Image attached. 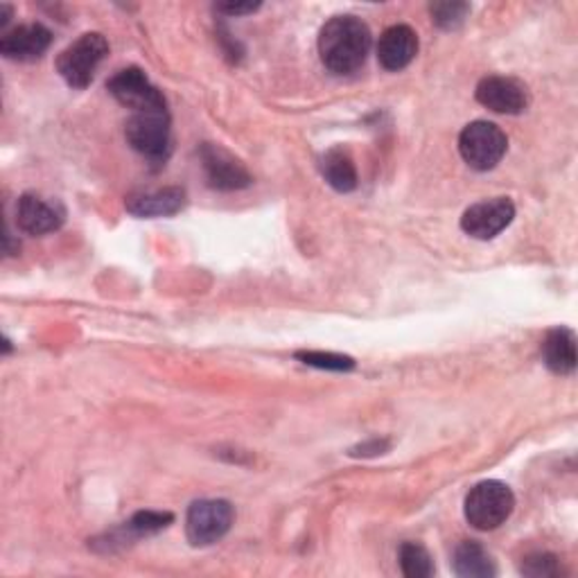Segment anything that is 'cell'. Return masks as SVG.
<instances>
[{
	"mask_svg": "<svg viewBox=\"0 0 578 578\" xmlns=\"http://www.w3.org/2000/svg\"><path fill=\"white\" fill-rule=\"evenodd\" d=\"M371 43V30L362 19L334 17L319 34V55L330 73L351 75L364 66Z\"/></svg>",
	"mask_w": 578,
	"mask_h": 578,
	"instance_id": "cell-1",
	"label": "cell"
},
{
	"mask_svg": "<svg viewBox=\"0 0 578 578\" xmlns=\"http://www.w3.org/2000/svg\"><path fill=\"white\" fill-rule=\"evenodd\" d=\"M513 509V491L497 479L481 481L465 497V520L477 532H495L511 517Z\"/></svg>",
	"mask_w": 578,
	"mask_h": 578,
	"instance_id": "cell-2",
	"label": "cell"
},
{
	"mask_svg": "<svg viewBox=\"0 0 578 578\" xmlns=\"http://www.w3.org/2000/svg\"><path fill=\"white\" fill-rule=\"evenodd\" d=\"M127 142L131 150L152 163H161L170 157L172 150V129L168 109L138 111L127 120L125 127Z\"/></svg>",
	"mask_w": 578,
	"mask_h": 578,
	"instance_id": "cell-3",
	"label": "cell"
},
{
	"mask_svg": "<svg viewBox=\"0 0 578 578\" xmlns=\"http://www.w3.org/2000/svg\"><path fill=\"white\" fill-rule=\"evenodd\" d=\"M109 55V43L100 32L82 34L75 43H71L57 60V71L64 82L73 88H86L98 66Z\"/></svg>",
	"mask_w": 578,
	"mask_h": 578,
	"instance_id": "cell-4",
	"label": "cell"
},
{
	"mask_svg": "<svg viewBox=\"0 0 578 578\" xmlns=\"http://www.w3.org/2000/svg\"><path fill=\"white\" fill-rule=\"evenodd\" d=\"M509 150L506 133L486 120L470 122L459 136V152L463 161L479 172L493 170Z\"/></svg>",
	"mask_w": 578,
	"mask_h": 578,
	"instance_id": "cell-5",
	"label": "cell"
},
{
	"mask_svg": "<svg viewBox=\"0 0 578 578\" xmlns=\"http://www.w3.org/2000/svg\"><path fill=\"white\" fill-rule=\"evenodd\" d=\"M235 511L226 500H200L188 509L185 534L192 547H208L222 540L233 526Z\"/></svg>",
	"mask_w": 578,
	"mask_h": 578,
	"instance_id": "cell-6",
	"label": "cell"
},
{
	"mask_svg": "<svg viewBox=\"0 0 578 578\" xmlns=\"http://www.w3.org/2000/svg\"><path fill=\"white\" fill-rule=\"evenodd\" d=\"M107 88L122 107L131 109L133 114L150 111V109H168L163 93L148 79V75H144L140 68H125L116 73L109 79Z\"/></svg>",
	"mask_w": 578,
	"mask_h": 578,
	"instance_id": "cell-7",
	"label": "cell"
},
{
	"mask_svg": "<svg viewBox=\"0 0 578 578\" xmlns=\"http://www.w3.org/2000/svg\"><path fill=\"white\" fill-rule=\"evenodd\" d=\"M515 217V206L506 197L470 206L461 217V228L474 239L497 237Z\"/></svg>",
	"mask_w": 578,
	"mask_h": 578,
	"instance_id": "cell-8",
	"label": "cell"
},
{
	"mask_svg": "<svg viewBox=\"0 0 578 578\" xmlns=\"http://www.w3.org/2000/svg\"><path fill=\"white\" fill-rule=\"evenodd\" d=\"M477 100L495 114L517 116L526 109L528 95L517 79L491 75L477 84Z\"/></svg>",
	"mask_w": 578,
	"mask_h": 578,
	"instance_id": "cell-9",
	"label": "cell"
},
{
	"mask_svg": "<svg viewBox=\"0 0 578 578\" xmlns=\"http://www.w3.org/2000/svg\"><path fill=\"white\" fill-rule=\"evenodd\" d=\"M64 208L55 202H47L34 192H25L17 206V224L28 235H47L64 224Z\"/></svg>",
	"mask_w": 578,
	"mask_h": 578,
	"instance_id": "cell-10",
	"label": "cell"
},
{
	"mask_svg": "<svg viewBox=\"0 0 578 578\" xmlns=\"http://www.w3.org/2000/svg\"><path fill=\"white\" fill-rule=\"evenodd\" d=\"M202 163L208 179V185L215 190H239L251 183V174L247 168L224 152L217 144H204L202 148Z\"/></svg>",
	"mask_w": 578,
	"mask_h": 578,
	"instance_id": "cell-11",
	"label": "cell"
},
{
	"mask_svg": "<svg viewBox=\"0 0 578 578\" xmlns=\"http://www.w3.org/2000/svg\"><path fill=\"white\" fill-rule=\"evenodd\" d=\"M53 43V34L41 23L19 25L0 39V55L12 62H34Z\"/></svg>",
	"mask_w": 578,
	"mask_h": 578,
	"instance_id": "cell-12",
	"label": "cell"
},
{
	"mask_svg": "<svg viewBox=\"0 0 578 578\" xmlns=\"http://www.w3.org/2000/svg\"><path fill=\"white\" fill-rule=\"evenodd\" d=\"M418 55V36L409 25H392L384 30L377 43V60L384 71L398 73Z\"/></svg>",
	"mask_w": 578,
	"mask_h": 578,
	"instance_id": "cell-13",
	"label": "cell"
},
{
	"mask_svg": "<svg viewBox=\"0 0 578 578\" xmlns=\"http://www.w3.org/2000/svg\"><path fill=\"white\" fill-rule=\"evenodd\" d=\"M185 206V192L181 188H163L152 192H136L127 197V211L136 217H168Z\"/></svg>",
	"mask_w": 578,
	"mask_h": 578,
	"instance_id": "cell-14",
	"label": "cell"
},
{
	"mask_svg": "<svg viewBox=\"0 0 578 578\" xmlns=\"http://www.w3.org/2000/svg\"><path fill=\"white\" fill-rule=\"evenodd\" d=\"M543 357L549 371L569 375L576 368V334L569 328H554L545 336Z\"/></svg>",
	"mask_w": 578,
	"mask_h": 578,
	"instance_id": "cell-15",
	"label": "cell"
},
{
	"mask_svg": "<svg viewBox=\"0 0 578 578\" xmlns=\"http://www.w3.org/2000/svg\"><path fill=\"white\" fill-rule=\"evenodd\" d=\"M321 174L336 192H351L357 188V168L353 163V157L342 150L332 148L321 157Z\"/></svg>",
	"mask_w": 578,
	"mask_h": 578,
	"instance_id": "cell-16",
	"label": "cell"
},
{
	"mask_svg": "<svg viewBox=\"0 0 578 578\" xmlns=\"http://www.w3.org/2000/svg\"><path fill=\"white\" fill-rule=\"evenodd\" d=\"M454 571L463 578H491L495 576V563L479 543H461L454 552Z\"/></svg>",
	"mask_w": 578,
	"mask_h": 578,
	"instance_id": "cell-17",
	"label": "cell"
},
{
	"mask_svg": "<svg viewBox=\"0 0 578 578\" xmlns=\"http://www.w3.org/2000/svg\"><path fill=\"white\" fill-rule=\"evenodd\" d=\"M400 569L407 578H429L434 574V563L429 552L418 543H405L398 552Z\"/></svg>",
	"mask_w": 578,
	"mask_h": 578,
	"instance_id": "cell-18",
	"label": "cell"
},
{
	"mask_svg": "<svg viewBox=\"0 0 578 578\" xmlns=\"http://www.w3.org/2000/svg\"><path fill=\"white\" fill-rule=\"evenodd\" d=\"M172 513H159V511H140L136 513L129 522H125V536L131 538H142V536H152L159 534L161 528L170 526L172 522Z\"/></svg>",
	"mask_w": 578,
	"mask_h": 578,
	"instance_id": "cell-19",
	"label": "cell"
},
{
	"mask_svg": "<svg viewBox=\"0 0 578 578\" xmlns=\"http://www.w3.org/2000/svg\"><path fill=\"white\" fill-rule=\"evenodd\" d=\"M429 12H431L434 23H437L439 28L454 30L465 21L470 6L468 3H434L429 8Z\"/></svg>",
	"mask_w": 578,
	"mask_h": 578,
	"instance_id": "cell-20",
	"label": "cell"
},
{
	"mask_svg": "<svg viewBox=\"0 0 578 578\" xmlns=\"http://www.w3.org/2000/svg\"><path fill=\"white\" fill-rule=\"evenodd\" d=\"M297 360H301L308 366L314 368H325V371H353L355 360L346 355H336V353H317V351H306L297 353Z\"/></svg>",
	"mask_w": 578,
	"mask_h": 578,
	"instance_id": "cell-21",
	"label": "cell"
},
{
	"mask_svg": "<svg viewBox=\"0 0 578 578\" xmlns=\"http://www.w3.org/2000/svg\"><path fill=\"white\" fill-rule=\"evenodd\" d=\"M563 569H560V563L554 554H532L526 556L524 563H522V574L524 576H534V578H549V576H558Z\"/></svg>",
	"mask_w": 578,
	"mask_h": 578,
	"instance_id": "cell-22",
	"label": "cell"
},
{
	"mask_svg": "<svg viewBox=\"0 0 578 578\" xmlns=\"http://www.w3.org/2000/svg\"><path fill=\"white\" fill-rule=\"evenodd\" d=\"M392 448V443L387 441V439H373V441H366V443H362V446H357V448H353L351 450V457H377V454H384V452H387Z\"/></svg>",
	"mask_w": 578,
	"mask_h": 578,
	"instance_id": "cell-23",
	"label": "cell"
},
{
	"mask_svg": "<svg viewBox=\"0 0 578 578\" xmlns=\"http://www.w3.org/2000/svg\"><path fill=\"white\" fill-rule=\"evenodd\" d=\"M260 6L256 3H245V6H217V12H222V14H228V17H239V14H251V12H256Z\"/></svg>",
	"mask_w": 578,
	"mask_h": 578,
	"instance_id": "cell-24",
	"label": "cell"
}]
</instances>
